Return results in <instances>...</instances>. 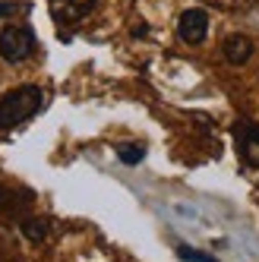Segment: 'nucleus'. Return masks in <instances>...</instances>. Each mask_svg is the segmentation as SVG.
I'll use <instances>...</instances> for the list:
<instances>
[{
    "mask_svg": "<svg viewBox=\"0 0 259 262\" xmlns=\"http://www.w3.org/2000/svg\"><path fill=\"white\" fill-rule=\"evenodd\" d=\"M41 104H45L41 85H19V89L7 92L0 98V129H16L19 123L38 114Z\"/></svg>",
    "mask_w": 259,
    "mask_h": 262,
    "instance_id": "1",
    "label": "nucleus"
},
{
    "mask_svg": "<svg viewBox=\"0 0 259 262\" xmlns=\"http://www.w3.org/2000/svg\"><path fill=\"white\" fill-rule=\"evenodd\" d=\"M35 51V32L29 26H7L0 32V57L10 63H23Z\"/></svg>",
    "mask_w": 259,
    "mask_h": 262,
    "instance_id": "2",
    "label": "nucleus"
},
{
    "mask_svg": "<svg viewBox=\"0 0 259 262\" xmlns=\"http://www.w3.org/2000/svg\"><path fill=\"white\" fill-rule=\"evenodd\" d=\"M234 142H237V155L247 167H256L259 171V123L253 120H237L231 126Z\"/></svg>",
    "mask_w": 259,
    "mask_h": 262,
    "instance_id": "3",
    "label": "nucleus"
},
{
    "mask_svg": "<svg viewBox=\"0 0 259 262\" xmlns=\"http://www.w3.org/2000/svg\"><path fill=\"white\" fill-rule=\"evenodd\" d=\"M177 35H180V41H187V45H202L206 35H209V13L199 10V7L183 10L180 19H177Z\"/></svg>",
    "mask_w": 259,
    "mask_h": 262,
    "instance_id": "4",
    "label": "nucleus"
},
{
    "mask_svg": "<svg viewBox=\"0 0 259 262\" xmlns=\"http://www.w3.org/2000/svg\"><path fill=\"white\" fill-rule=\"evenodd\" d=\"M48 4H51V16L57 26H76L95 10L98 0H48Z\"/></svg>",
    "mask_w": 259,
    "mask_h": 262,
    "instance_id": "5",
    "label": "nucleus"
},
{
    "mask_svg": "<svg viewBox=\"0 0 259 262\" xmlns=\"http://www.w3.org/2000/svg\"><path fill=\"white\" fill-rule=\"evenodd\" d=\"M225 60L228 63H234V67H244L250 57H253V51H256V45H253V38L250 35H228L225 38Z\"/></svg>",
    "mask_w": 259,
    "mask_h": 262,
    "instance_id": "6",
    "label": "nucleus"
},
{
    "mask_svg": "<svg viewBox=\"0 0 259 262\" xmlns=\"http://www.w3.org/2000/svg\"><path fill=\"white\" fill-rule=\"evenodd\" d=\"M117 158H120L126 167H136V164H142V158H145V145L123 142V145H117Z\"/></svg>",
    "mask_w": 259,
    "mask_h": 262,
    "instance_id": "7",
    "label": "nucleus"
},
{
    "mask_svg": "<svg viewBox=\"0 0 259 262\" xmlns=\"http://www.w3.org/2000/svg\"><path fill=\"white\" fill-rule=\"evenodd\" d=\"M23 237L32 243H41L48 237V221L45 218H26L23 221Z\"/></svg>",
    "mask_w": 259,
    "mask_h": 262,
    "instance_id": "8",
    "label": "nucleus"
},
{
    "mask_svg": "<svg viewBox=\"0 0 259 262\" xmlns=\"http://www.w3.org/2000/svg\"><path fill=\"white\" fill-rule=\"evenodd\" d=\"M177 259H183V262H218L212 253H202L193 247H177Z\"/></svg>",
    "mask_w": 259,
    "mask_h": 262,
    "instance_id": "9",
    "label": "nucleus"
},
{
    "mask_svg": "<svg viewBox=\"0 0 259 262\" xmlns=\"http://www.w3.org/2000/svg\"><path fill=\"white\" fill-rule=\"evenodd\" d=\"M16 10V4H0V19H4V16H10Z\"/></svg>",
    "mask_w": 259,
    "mask_h": 262,
    "instance_id": "10",
    "label": "nucleus"
}]
</instances>
